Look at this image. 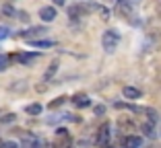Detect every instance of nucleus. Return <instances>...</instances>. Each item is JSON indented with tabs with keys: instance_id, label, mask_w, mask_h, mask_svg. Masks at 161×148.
<instances>
[{
	"instance_id": "obj_1",
	"label": "nucleus",
	"mask_w": 161,
	"mask_h": 148,
	"mask_svg": "<svg viewBox=\"0 0 161 148\" xmlns=\"http://www.w3.org/2000/svg\"><path fill=\"white\" fill-rule=\"evenodd\" d=\"M101 43H103L105 52H114L116 45L120 43V33L118 31H114V29H109V31H105L103 37H101Z\"/></svg>"
},
{
	"instance_id": "obj_2",
	"label": "nucleus",
	"mask_w": 161,
	"mask_h": 148,
	"mask_svg": "<svg viewBox=\"0 0 161 148\" xmlns=\"http://www.w3.org/2000/svg\"><path fill=\"white\" fill-rule=\"evenodd\" d=\"M116 14L122 17V19L132 17V4H130L128 0H116Z\"/></svg>"
},
{
	"instance_id": "obj_3",
	"label": "nucleus",
	"mask_w": 161,
	"mask_h": 148,
	"mask_svg": "<svg viewBox=\"0 0 161 148\" xmlns=\"http://www.w3.org/2000/svg\"><path fill=\"white\" fill-rule=\"evenodd\" d=\"M35 58H37V54H14L8 60L10 62H19V64H31Z\"/></svg>"
},
{
	"instance_id": "obj_4",
	"label": "nucleus",
	"mask_w": 161,
	"mask_h": 148,
	"mask_svg": "<svg viewBox=\"0 0 161 148\" xmlns=\"http://www.w3.org/2000/svg\"><path fill=\"white\" fill-rule=\"evenodd\" d=\"M39 17H42V21H46V23H52V21L56 19V8H54V6H42V8H39Z\"/></svg>"
},
{
	"instance_id": "obj_5",
	"label": "nucleus",
	"mask_w": 161,
	"mask_h": 148,
	"mask_svg": "<svg viewBox=\"0 0 161 148\" xmlns=\"http://www.w3.org/2000/svg\"><path fill=\"white\" fill-rule=\"evenodd\" d=\"M72 103H75L76 107H80V109H83V107H89L91 105V99L85 95V93H76V95L72 97Z\"/></svg>"
},
{
	"instance_id": "obj_6",
	"label": "nucleus",
	"mask_w": 161,
	"mask_h": 148,
	"mask_svg": "<svg viewBox=\"0 0 161 148\" xmlns=\"http://www.w3.org/2000/svg\"><path fill=\"white\" fill-rule=\"evenodd\" d=\"M109 142V124H103L99 128V134H97V144H108Z\"/></svg>"
},
{
	"instance_id": "obj_7",
	"label": "nucleus",
	"mask_w": 161,
	"mask_h": 148,
	"mask_svg": "<svg viewBox=\"0 0 161 148\" xmlns=\"http://www.w3.org/2000/svg\"><path fill=\"white\" fill-rule=\"evenodd\" d=\"M29 45L31 48H54L56 43L50 39H29Z\"/></svg>"
},
{
	"instance_id": "obj_8",
	"label": "nucleus",
	"mask_w": 161,
	"mask_h": 148,
	"mask_svg": "<svg viewBox=\"0 0 161 148\" xmlns=\"http://www.w3.org/2000/svg\"><path fill=\"white\" fill-rule=\"evenodd\" d=\"M122 93L126 99H141V89H134V86H124Z\"/></svg>"
},
{
	"instance_id": "obj_9",
	"label": "nucleus",
	"mask_w": 161,
	"mask_h": 148,
	"mask_svg": "<svg viewBox=\"0 0 161 148\" xmlns=\"http://www.w3.org/2000/svg\"><path fill=\"white\" fill-rule=\"evenodd\" d=\"M43 33H46V29H43V27H31V29H29V31H21V37H33V35H43Z\"/></svg>"
},
{
	"instance_id": "obj_10",
	"label": "nucleus",
	"mask_w": 161,
	"mask_h": 148,
	"mask_svg": "<svg viewBox=\"0 0 161 148\" xmlns=\"http://www.w3.org/2000/svg\"><path fill=\"white\" fill-rule=\"evenodd\" d=\"M122 142L126 144V146L134 148V146H141V144H142V138H141V136H126V138H124Z\"/></svg>"
},
{
	"instance_id": "obj_11",
	"label": "nucleus",
	"mask_w": 161,
	"mask_h": 148,
	"mask_svg": "<svg viewBox=\"0 0 161 148\" xmlns=\"http://www.w3.org/2000/svg\"><path fill=\"white\" fill-rule=\"evenodd\" d=\"M42 109H43V107L39 105V103H31V105L25 107V111H27L29 115H39V113H42Z\"/></svg>"
},
{
	"instance_id": "obj_12",
	"label": "nucleus",
	"mask_w": 161,
	"mask_h": 148,
	"mask_svg": "<svg viewBox=\"0 0 161 148\" xmlns=\"http://www.w3.org/2000/svg\"><path fill=\"white\" fill-rule=\"evenodd\" d=\"M141 130L145 132L147 136H155V125H153V121H147V124H142Z\"/></svg>"
},
{
	"instance_id": "obj_13",
	"label": "nucleus",
	"mask_w": 161,
	"mask_h": 148,
	"mask_svg": "<svg viewBox=\"0 0 161 148\" xmlns=\"http://www.w3.org/2000/svg\"><path fill=\"white\" fill-rule=\"evenodd\" d=\"M56 70H58V62H52V64H50V68L46 70V76H43V78H46V80H50V78L56 74Z\"/></svg>"
},
{
	"instance_id": "obj_14",
	"label": "nucleus",
	"mask_w": 161,
	"mask_h": 148,
	"mask_svg": "<svg viewBox=\"0 0 161 148\" xmlns=\"http://www.w3.org/2000/svg\"><path fill=\"white\" fill-rule=\"evenodd\" d=\"M83 13V8H80V4L79 6H70V8H68V14H70L72 19H79V14Z\"/></svg>"
},
{
	"instance_id": "obj_15",
	"label": "nucleus",
	"mask_w": 161,
	"mask_h": 148,
	"mask_svg": "<svg viewBox=\"0 0 161 148\" xmlns=\"http://www.w3.org/2000/svg\"><path fill=\"white\" fill-rule=\"evenodd\" d=\"M14 120H17V115H14V113H6V115L0 117V124H13Z\"/></svg>"
},
{
	"instance_id": "obj_16",
	"label": "nucleus",
	"mask_w": 161,
	"mask_h": 148,
	"mask_svg": "<svg viewBox=\"0 0 161 148\" xmlns=\"http://www.w3.org/2000/svg\"><path fill=\"white\" fill-rule=\"evenodd\" d=\"M64 101H66V97H58V99H54L52 103H50V109H58V107H60Z\"/></svg>"
},
{
	"instance_id": "obj_17",
	"label": "nucleus",
	"mask_w": 161,
	"mask_h": 148,
	"mask_svg": "<svg viewBox=\"0 0 161 148\" xmlns=\"http://www.w3.org/2000/svg\"><path fill=\"white\" fill-rule=\"evenodd\" d=\"M0 13H2V14H6V17H14V13H17V10H14L13 6H8V4H6V6H2V10H0Z\"/></svg>"
},
{
	"instance_id": "obj_18",
	"label": "nucleus",
	"mask_w": 161,
	"mask_h": 148,
	"mask_svg": "<svg viewBox=\"0 0 161 148\" xmlns=\"http://www.w3.org/2000/svg\"><path fill=\"white\" fill-rule=\"evenodd\" d=\"M95 10H99L101 19H109V10L105 8V6H95Z\"/></svg>"
},
{
	"instance_id": "obj_19",
	"label": "nucleus",
	"mask_w": 161,
	"mask_h": 148,
	"mask_svg": "<svg viewBox=\"0 0 161 148\" xmlns=\"http://www.w3.org/2000/svg\"><path fill=\"white\" fill-rule=\"evenodd\" d=\"M14 17H19V21H23V23H27V21H29V14L25 13V10H17Z\"/></svg>"
},
{
	"instance_id": "obj_20",
	"label": "nucleus",
	"mask_w": 161,
	"mask_h": 148,
	"mask_svg": "<svg viewBox=\"0 0 161 148\" xmlns=\"http://www.w3.org/2000/svg\"><path fill=\"white\" fill-rule=\"evenodd\" d=\"M6 66H8V58L0 54V72H4V70H6Z\"/></svg>"
},
{
	"instance_id": "obj_21",
	"label": "nucleus",
	"mask_w": 161,
	"mask_h": 148,
	"mask_svg": "<svg viewBox=\"0 0 161 148\" xmlns=\"http://www.w3.org/2000/svg\"><path fill=\"white\" fill-rule=\"evenodd\" d=\"M23 144H25V146H35V144H39V142L35 138H31V136H27V138L23 140Z\"/></svg>"
},
{
	"instance_id": "obj_22",
	"label": "nucleus",
	"mask_w": 161,
	"mask_h": 148,
	"mask_svg": "<svg viewBox=\"0 0 161 148\" xmlns=\"http://www.w3.org/2000/svg\"><path fill=\"white\" fill-rule=\"evenodd\" d=\"M23 89H27V84H23V80H21V84H13L10 86V91H23Z\"/></svg>"
},
{
	"instance_id": "obj_23",
	"label": "nucleus",
	"mask_w": 161,
	"mask_h": 148,
	"mask_svg": "<svg viewBox=\"0 0 161 148\" xmlns=\"http://www.w3.org/2000/svg\"><path fill=\"white\" fill-rule=\"evenodd\" d=\"M105 113V107L103 105H97V107H95V115H103Z\"/></svg>"
},
{
	"instance_id": "obj_24",
	"label": "nucleus",
	"mask_w": 161,
	"mask_h": 148,
	"mask_svg": "<svg viewBox=\"0 0 161 148\" xmlns=\"http://www.w3.org/2000/svg\"><path fill=\"white\" fill-rule=\"evenodd\" d=\"M4 37H8V29H6V27H0V39H4Z\"/></svg>"
},
{
	"instance_id": "obj_25",
	"label": "nucleus",
	"mask_w": 161,
	"mask_h": 148,
	"mask_svg": "<svg viewBox=\"0 0 161 148\" xmlns=\"http://www.w3.org/2000/svg\"><path fill=\"white\" fill-rule=\"evenodd\" d=\"M56 134H58V136H66V128H58Z\"/></svg>"
},
{
	"instance_id": "obj_26",
	"label": "nucleus",
	"mask_w": 161,
	"mask_h": 148,
	"mask_svg": "<svg viewBox=\"0 0 161 148\" xmlns=\"http://www.w3.org/2000/svg\"><path fill=\"white\" fill-rule=\"evenodd\" d=\"M54 4H58V6H64V4H66V0H54Z\"/></svg>"
},
{
	"instance_id": "obj_27",
	"label": "nucleus",
	"mask_w": 161,
	"mask_h": 148,
	"mask_svg": "<svg viewBox=\"0 0 161 148\" xmlns=\"http://www.w3.org/2000/svg\"><path fill=\"white\" fill-rule=\"evenodd\" d=\"M35 89H37L39 93H43V91H46V84H37V86H35Z\"/></svg>"
},
{
	"instance_id": "obj_28",
	"label": "nucleus",
	"mask_w": 161,
	"mask_h": 148,
	"mask_svg": "<svg viewBox=\"0 0 161 148\" xmlns=\"http://www.w3.org/2000/svg\"><path fill=\"white\" fill-rule=\"evenodd\" d=\"M6 2H13V0H6Z\"/></svg>"
}]
</instances>
